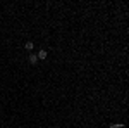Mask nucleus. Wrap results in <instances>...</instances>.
I'll list each match as a JSON object with an SVG mask.
<instances>
[{"mask_svg": "<svg viewBox=\"0 0 129 128\" xmlns=\"http://www.w3.org/2000/svg\"><path fill=\"white\" fill-rule=\"evenodd\" d=\"M29 62H31V64H35V62H36V56H31V57H29Z\"/></svg>", "mask_w": 129, "mask_h": 128, "instance_id": "2", "label": "nucleus"}, {"mask_svg": "<svg viewBox=\"0 0 129 128\" xmlns=\"http://www.w3.org/2000/svg\"><path fill=\"white\" fill-rule=\"evenodd\" d=\"M38 59H47V50H40L38 52Z\"/></svg>", "mask_w": 129, "mask_h": 128, "instance_id": "1", "label": "nucleus"}, {"mask_svg": "<svg viewBox=\"0 0 129 128\" xmlns=\"http://www.w3.org/2000/svg\"><path fill=\"white\" fill-rule=\"evenodd\" d=\"M26 49H28V50L33 49V43H31V42H28V43H26Z\"/></svg>", "mask_w": 129, "mask_h": 128, "instance_id": "3", "label": "nucleus"}]
</instances>
